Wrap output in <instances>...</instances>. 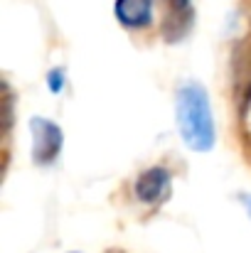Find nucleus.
<instances>
[{"mask_svg": "<svg viewBox=\"0 0 251 253\" xmlns=\"http://www.w3.org/2000/svg\"><path fill=\"white\" fill-rule=\"evenodd\" d=\"M242 202L247 204V211H249V216H251V194H247V197H242Z\"/></svg>", "mask_w": 251, "mask_h": 253, "instance_id": "nucleus-7", "label": "nucleus"}, {"mask_svg": "<svg viewBox=\"0 0 251 253\" xmlns=\"http://www.w3.org/2000/svg\"><path fill=\"white\" fill-rule=\"evenodd\" d=\"M32 158L40 165H50L62 150V130L47 118H32Z\"/></svg>", "mask_w": 251, "mask_h": 253, "instance_id": "nucleus-2", "label": "nucleus"}, {"mask_svg": "<svg viewBox=\"0 0 251 253\" xmlns=\"http://www.w3.org/2000/svg\"><path fill=\"white\" fill-rule=\"evenodd\" d=\"M177 126L182 140L195 153H207L214 145V121L209 98L200 84H185L177 91Z\"/></svg>", "mask_w": 251, "mask_h": 253, "instance_id": "nucleus-1", "label": "nucleus"}, {"mask_svg": "<svg viewBox=\"0 0 251 253\" xmlns=\"http://www.w3.org/2000/svg\"><path fill=\"white\" fill-rule=\"evenodd\" d=\"M50 86H52L54 93H59V88H62V69H54L50 74Z\"/></svg>", "mask_w": 251, "mask_h": 253, "instance_id": "nucleus-6", "label": "nucleus"}, {"mask_svg": "<svg viewBox=\"0 0 251 253\" xmlns=\"http://www.w3.org/2000/svg\"><path fill=\"white\" fill-rule=\"evenodd\" d=\"M133 189L143 204H163L170 194V172L165 168H148L143 174H138Z\"/></svg>", "mask_w": 251, "mask_h": 253, "instance_id": "nucleus-3", "label": "nucleus"}, {"mask_svg": "<svg viewBox=\"0 0 251 253\" xmlns=\"http://www.w3.org/2000/svg\"><path fill=\"white\" fill-rule=\"evenodd\" d=\"M192 22V5L190 0H170V15H167L165 32H172L170 37H182L185 30Z\"/></svg>", "mask_w": 251, "mask_h": 253, "instance_id": "nucleus-5", "label": "nucleus"}, {"mask_svg": "<svg viewBox=\"0 0 251 253\" xmlns=\"http://www.w3.org/2000/svg\"><path fill=\"white\" fill-rule=\"evenodd\" d=\"M116 17L126 27H146L153 20V0H116L113 5Z\"/></svg>", "mask_w": 251, "mask_h": 253, "instance_id": "nucleus-4", "label": "nucleus"}]
</instances>
